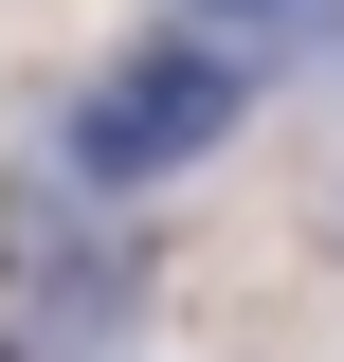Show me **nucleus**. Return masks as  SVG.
Returning <instances> with one entry per match:
<instances>
[{
	"mask_svg": "<svg viewBox=\"0 0 344 362\" xmlns=\"http://www.w3.org/2000/svg\"><path fill=\"white\" fill-rule=\"evenodd\" d=\"M236 127H254V54H217L200 18H164V37H127L55 109V181H73V199H164V181H200Z\"/></svg>",
	"mask_w": 344,
	"mask_h": 362,
	"instance_id": "obj_1",
	"label": "nucleus"
},
{
	"mask_svg": "<svg viewBox=\"0 0 344 362\" xmlns=\"http://www.w3.org/2000/svg\"><path fill=\"white\" fill-rule=\"evenodd\" d=\"M326 235H344V218H326Z\"/></svg>",
	"mask_w": 344,
	"mask_h": 362,
	"instance_id": "obj_4",
	"label": "nucleus"
},
{
	"mask_svg": "<svg viewBox=\"0 0 344 362\" xmlns=\"http://www.w3.org/2000/svg\"><path fill=\"white\" fill-rule=\"evenodd\" d=\"M0 362H18V326H0Z\"/></svg>",
	"mask_w": 344,
	"mask_h": 362,
	"instance_id": "obj_3",
	"label": "nucleus"
},
{
	"mask_svg": "<svg viewBox=\"0 0 344 362\" xmlns=\"http://www.w3.org/2000/svg\"><path fill=\"white\" fill-rule=\"evenodd\" d=\"M181 18H200L217 54H254V73H272V54H308V37H344V0H181Z\"/></svg>",
	"mask_w": 344,
	"mask_h": 362,
	"instance_id": "obj_2",
	"label": "nucleus"
}]
</instances>
